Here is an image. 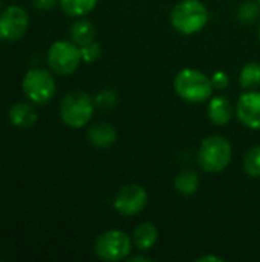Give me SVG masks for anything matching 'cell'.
Returning a JSON list of instances; mask_svg holds the SVG:
<instances>
[{
  "instance_id": "d6986e66",
  "label": "cell",
  "mask_w": 260,
  "mask_h": 262,
  "mask_svg": "<svg viewBox=\"0 0 260 262\" xmlns=\"http://www.w3.org/2000/svg\"><path fill=\"white\" fill-rule=\"evenodd\" d=\"M244 170L251 178L260 177V146H254L250 149L244 158Z\"/></svg>"
},
{
  "instance_id": "5bb4252c",
  "label": "cell",
  "mask_w": 260,
  "mask_h": 262,
  "mask_svg": "<svg viewBox=\"0 0 260 262\" xmlns=\"http://www.w3.org/2000/svg\"><path fill=\"white\" fill-rule=\"evenodd\" d=\"M156 241H158V229L152 223H143L133 232V244L141 252L152 249L156 244Z\"/></svg>"
},
{
  "instance_id": "ffe728a7",
  "label": "cell",
  "mask_w": 260,
  "mask_h": 262,
  "mask_svg": "<svg viewBox=\"0 0 260 262\" xmlns=\"http://www.w3.org/2000/svg\"><path fill=\"white\" fill-rule=\"evenodd\" d=\"M260 15L259 2H244L238 11V17L242 23H253Z\"/></svg>"
},
{
  "instance_id": "d4e9b609",
  "label": "cell",
  "mask_w": 260,
  "mask_h": 262,
  "mask_svg": "<svg viewBox=\"0 0 260 262\" xmlns=\"http://www.w3.org/2000/svg\"><path fill=\"white\" fill-rule=\"evenodd\" d=\"M198 261L204 262V261H216V262H222L224 259L222 258H218V256H202V258H198Z\"/></svg>"
},
{
  "instance_id": "484cf974",
  "label": "cell",
  "mask_w": 260,
  "mask_h": 262,
  "mask_svg": "<svg viewBox=\"0 0 260 262\" xmlns=\"http://www.w3.org/2000/svg\"><path fill=\"white\" fill-rule=\"evenodd\" d=\"M129 261L130 262H139V261L150 262V258H147V256H133V258H130Z\"/></svg>"
},
{
  "instance_id": "52a82bcc",
  "label": "cell",
  "mask_w": 260,
  "mask_h": 262,
  "mask_svg": "<svg viewBox=\"0 0 260 262\" xmlns=\"http://www.w3.org/2000/svg\"><path fill=\"white\" fill-rule=\"evenodd\" d=\"M93 250L101 261H123L132 252V239L121 230H107L97 238Z\"/></svg>"
},
{
  "instance_id": "2e32d148",
  "label": "cell",
  "mask_w": 260,
  "mask_h": 262,
  "mask_svg": "<svg viewBox=\"0 0 260 262\" xmlns=\"http://www.w3.org/2000/svg\"><path fill=\"white\" fill-rule=\"evenodd\" d=\"M198 187H199V177L192 169L182 170L175 178V189H176L178 193H181L184 196H190V195L196 193Z\"/></svg>"
},
{
  "instance_id": "7a4b0ae2",
  "label": "cell",
  "mask_w": 260,
  "mask_h": 262,
  "mask_svg": "<svg viewBox=\"0 0 260 262\" xmlns=\"http://www.w3.org/2000/svg\"><path fill=\"white\" fill-rule=\"evenodd\" d=\"M175 91L187 103L207 101L213 94V83L205 74L198 69H182L175 77Z\"/></svg>"
},
{
  "instance_id": "9a60e30c",
  "label": "cell",
  "mask_w": 260,
  "mask_h": 262,
  "mask_svg": "<svg viewBox=\"0 0 260 262\" xmlns=\"http://www.w3.org/2000/svg\"><path fill=\"white\" fill-rule=\"evenodd\" d=\"M95 26L89 21V20H77L72 28H70V40L78 45V46H84L87 43H92L95 40Z\"/></svg>"
},
{
  "instance_id": "f1b7e54d",
  "label": "cell",
  "mask_w": 260,
  "mask_h": 262,
  "mask_svg": "<svg viewBox=\"0 0 260 262\" xmlns=\"http://www.w3.org/2000/svg\"><path fill=\"white\" fill-rule=\"evenodd\" d=\"M257 2H259V5H260V0H257Z\"/></svg>"
},
{
  "instance_id": "7c38bea8",
  "label": "cell",
  "mask_w": 260,
  "mask_h": 262,
  "mask_svg": "<svg viewBox=\"0 0 260 262\" xmlns=\"http://www.w3.org/2000/svg\"><path fill=\"white\" fill-rule=\"evenodd\" d=\"M8 117H9V121L15 127H20V129H31L37 123V118H38L37 111L32 107V104L23 103V101L14 103L9 107Z\"/></svg>"
},
{
  "instance_id": "ac0fdd59",
  "label": "cell",
  "mask_w": 260,
  "mask_h": 262,
  "mask_svg": "<svg viewBox=\"0 0 260 262\" xmlns=\"http://www.w3.org/2000/svg\"><path fill=\"white\" fill-rule=\"evenodd\" d=\"M241 86L244 89L253 91L260 86V64L248 63L241 71Z\"/></svg>"
},
{
  "instance_id": "4fadbf2b",
  "label": "cell",
  "mask_w": 260,
  "mask_h": 262,
  "mask_svg": "<svg viewBox=\"0 0 260 262\" xmlns=\"http://www.w3.org/2000/svg\"><path fill=\"white\" fill-rule=\"evenodd\" d=\"M208 118L218 126L230 123V120L233 118V104L230 103V100L222 95L211 98L208 104Z\"/></svg>"
},
{
  "instance_id": "ba28073f",
  "label": "cell",
  "mask_w": 260,
  "mask_h": 262,
  "mask_svg": "<svg viewBox=\"0 0 260 262\" xmlns=\"http://www.w3.org/2000/svg\"><path fill=\"white\" fill-rule=\"evenodd\" d=\"M147 192L139 184H127L123 186L115 200L113 207L123 216H135L147 206Z\"/></svg>"
},
{
  "instance_id": "5b68a950",
  "label": "cell",
  "mask_w": 260,
  "mask_h": 262,
  "mask_svg": "<svg viewBox=\"0 0 260 262\" xmlns=\"http://www.w3.org/2000/svg\"><path fill=\"white\" fill-rule=\"evenodd\" d=\"M21 89L31 103L43 106L54 98L57 92V83L49 71L41 68H32L25 74Z\"/></svg>"
},
{
  "instance_id": "8fae6325",
  "label": "cell",
  "mask_w": 260,
  "mask_h": 262,
  "mask_svg": "<svg viewBox=\"0 0 260 262\" xmlns=\"http://www.w3.org/2000/svg\"><path fill=\"white\" fill-rule=\"evenodd\" d=\"M87 140L92 146L98 147V149H107L110 146L115 144L118 134L115 130V127L109 123H97L93 126L89 127L87 130Z\"/></svg>"
},
{
  "instance_id": "e0dca14e",
  "label": "cell",
  "mask_w": 260,
  "mask_h": 262,
  "mask_svg": "<svg viewBox=\"0 0 260 262\" xmlns=\"http://www.w3.org/2000/svg\"><path fill=\"white\" fill-rule=\"evenodd\" d=\"M98 0H58L60 8L70 17H83L89 14Z\"/></svg>"
},
{
  "instance_id": "6da1fadb",
  "label": "cell",
  "mask_w": 260,
  "mask_h": 262,
  "mask_svg": "<svg viewBox=\"0 0 260 262\" xmlns=\"http://www.w3.org/2000/svg\"><path fill=\"white\" fill-rule=\"evenodd\" d=\"M208 18V9L199 0H182L170 14L172 26L184 35H193L204 29Z\"/></svg>"
},
{
  "instance_id": "603a6c76",
  "label": "cell",
  "mask_w": 260,
  "mask_h": 262,
  "mask_svg": "<svg viewBox=\"0 0 260 262\" xmlns=\"http://www.w3.org/2000/svg\"><path fill=\"white\" fill-rule=\"evenodd\" d=\"M211 83H213V88H215V89L222 91V89H225V88L228 86L230 78H228V75H227L225 72H216V74L211 77Z\"/></svg>"
},
{
  "instance_id": "30bf717a",
  "label": "cell",
  "mask_w": 260,
  "mask_h": 262,
  "mask_svg": "<svg viewBox=\"0 0 260 262\" xmlns=\"http://www.w3.org/2000/svg\"><path fill=\"white\" fill-rule=\"evenodd\" d=\"M236 115L241 123L253 130L260 129V92H245L236 104Z\"/></svg>"
},
{
  "instance_id": "cb8c5ba5",
  "label": "cell",
  "mask_w": 260,
  "mask_h": 262,
  "mask_svg": "<svg viewBox=\"0 0 260 262\" xmlns=\"http://www.w3.org/2000/svg\"><path fill=\"white\" fill-rule=\"evenodd\" d=\"M32 3L40 11H51L57 6V0H32Z\"/></svg>"
},
{
  "instance_id": "44dd1931",
  "label": "cell",
  "mask_w": 260,
  "mask_h": 262,
  "mask_svg": "<svg viewBox=\"0 0 260 262\" xmlns=\"http://www.w3.org/2000/svg\"><path fill=\"white\" fill-rule=\"evenodd\" d=\"M118 103V95L113 89H103L95 97V104L101 109H112Z\"/></svg>"
},
{
  "instance_id": "83f0119b",
  "label": "cell",
  "mask_w": 260,
  "mask_h": 262,
  "mask_svg": "<svg viewBox=\"0 0 260 262\" xmlns=\"http://www.w3.org/2000/svg\"><path fill=\"white\" fill-rule=\"evenodd\" d=\"M0 40H2V35H0Z\"/></svg>"
},
{
  "instance_id": "4316f807",
  "label": "cell",
  "mask_w": 260,
  "mask_h": 262,
  "mask_svg": "<svg viewBox=\"0 0 260 262\" xmlns=\"http://www.w3.org/2000/svg\"><path fill=\"white\" fill-rule=\"evenodd\" d=\"M259 38H260V26H259Z\"/></svg>"
},
{
  "instance_id": "8992f818",
  "label": "cell",
  "mask_w": 260,
  "mask_h": 262,
  "mask_svg": "<svg viewBox=\"0 0 260 262\" xmlns=\"http://www.w3.org/2000/svg\"><path fill=\"white\" fill-rule=\"evenodd\" d=\"M81 61L80 46L72 40H58L51 45L48 51V66L57 75H70L74 74Z\"/></svg>"
},
{
  "instance_id": "7402d4cb",
  "label": "cell",
  "mask_w": 260,
  "mask_h": 262,
  "mask_svg": "<svg viewBox=\"0 0 260 262\" xmlns=\"http://www.w3.org/2000/svg\"><path fill=\"white\" fill-rule=\"evenodd\" d=\"M80 51H81V60L86 63H92V61L98 60L101 55V46L95 41L80 46Z\"/></svg>"
},
{
  "instance_id": "277c9868",
  "label": "cell",
  "mask_w": 260,
  "mask_h": 262,
  "mask_svg": "<svg viewBox=\"0 0 260 262\" xmlns=\"http://www.w3.org/2000/svg\"><path fill=\"white\" fill-rule=\"evenodd\" d=\"M231 161V144L221 135H211L201 143L198 163L202 170L210 173L222 172Z\"/></svg>"
},
{
  "instance_id": "9c48e42d",
  "label": "cell",
  "mask_w": 260,
  "mask_h": 262,
  "mask_svg": "<svg viewBox=\"0 0 260 262\" xmlns=\"http://www.w3.org/2000/svg\"><path fill=\"white\" fill-rule=\"evenodd\" d=\"M29 26L28 12L17 5L8 6L0 14V35L6 41L20 40Z\"/></svg>"
},
{
  "instance_id": "3957f363",
  "label": "cell",
  "mask_w": 260,
  "mask_h": 262,
  "mask_svg": "<svg viewBox=\"0 0 260 262\" xmlns=\"http://www.w3.org/2000/svg\"><path fill=\"white\" fill-rule=\"evenodd\" d=\"M95 109V101L83 91H72L66 94L60 103V118L70 129L84 127Z\"/></svg>"
}]
</instances>
